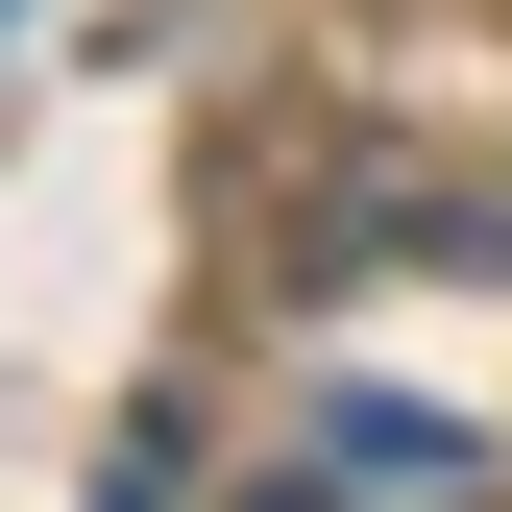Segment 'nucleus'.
Here are the masks:
<instances>
[{"instance_id": "f257e3e1", "label": "nucleus", "mask_w": 512, "mask_h": 512, "mask_svg": "<svg viewBox=\"0 0 512 512\" xmlns=\"http://www.w3.org/2000/svg\"><path fill=\"white\" fill-rule=\"evenodd\" d=\"M293 464H317V488H488V439H464V415H415V391H317Z\"/></svg>"}, {"instance_id": "f03ea898", "label": "nucleus", "mask_w": 512, "mask_h": 512, "mask_svg": "<svg viewBox=\"0 0 512 512\" xmlns=\"http://www.w3.org/2000/svg\"><path fill=\"white\" fill-rule=\"evenodd\" d=\"M0 25H25V0H0Z\"/></svg>"}]
</instances>
